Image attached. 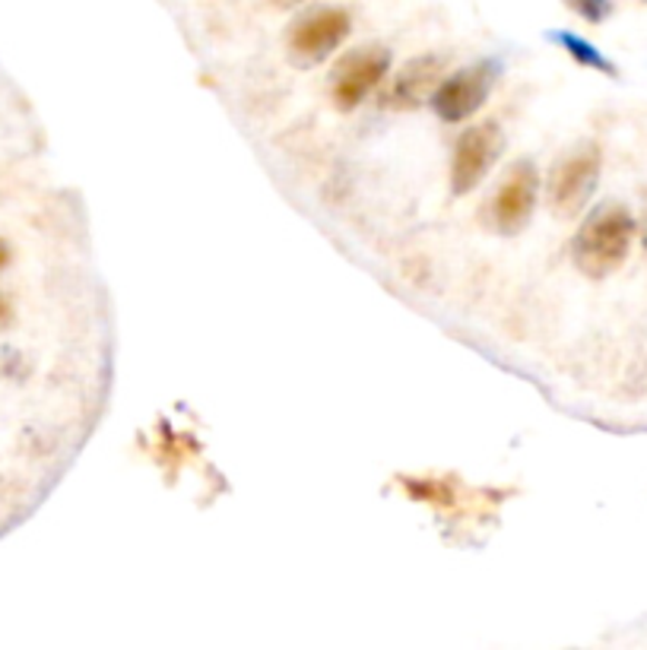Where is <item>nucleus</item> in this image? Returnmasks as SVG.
I'll return each instance as SVG.
<instances>
[{"label": "nucleus", "mask_w": 647, "mask_h": 650, "mask_svg": "<svg viewBox=\"0 0 647 650\" xmlns=\"http://www.w3.org/2000/svg\"><path fill=\"white\" fill-rule=\"evenodd\" d=\"M635 242V216L623 204H606L575 238V264L590 279H604L626 264Z\"/></svg>", "instance_id": "nucleus-1"}, {"label": "nucleus", "mask_w": 647, "mask_h": 650, "mask_svg": "<svg viewBox=\"0 0 647 650\" xmlns=\"http://www.w3.org/2000/svg\"><path fill=\"white\" fill-rule=\"evenodd\" d=\"M600 181V149L587 144L578 152H571L562 166L556 168L549 185V204L559 216H578L590 200V194Z\"/></svg>", "instance_id": "nucleus-2"}, {"label": "nucleus", "mask_w": 647, "mask_h": 650, "mask_svg": "<svg viewBox=\"0 0 647 650\" xmlns=\"http://www.w3.org/2000/svg\"><path fill=\"white\" fill-rule=\"evenodd\" d=\"M391 67V55L378 45H365L355 48L350 58H343L336 67L334 77V102L340 111H353L359 108L372 92L375 86L388 77Z\"/></svg>", "instance_id": "nucleus-3"}, {"label": "nucleus", "mask_w": 647, "mask_h": 650, "mask_svg": "<svg viewBox=\"0 0 647 650\" xmlns=\"http://www.w3.org/2000/svg\"><path fill=\"white\" fill-rule=\"evenodd\" d=\"M537 197H540V175L530 162H521L508 171V178L501 181V188L492 197V207H489V219H492V229L501 235H518V232L530 223L533 207H537Z\"/></svg>", "instance_id": "nucleus-4"}, {"label": "nucleus", "mask_w": 647, "mask_h": 650, "mask_svg": "<svg viewBox=\"0 0 647 650\" xmlns=\"http://www.w3.org/2000/svg\"><path fill=\"white\" fill-rule=\"evenodd\" d=\"M501 152V130L492 121L463 130L454 147V162H451V190L454 194H470L489 175V168Z\"/></svg>", "instance_id": "nucleus-5"}, {"label": "nucleus", "mask_w": 647, "mask_h": 650, "mask_svg": "<svg viewBox=\"0 0 647 650\" xmlns=\"http://www.w3.org/2000/svg\"><path fill=\"white\" fill-rule=\"evenodd\" d=\"M350 13L340 7H327V10H314L305 20H298L290 32V51L293 58L305 63L324 61L340 42L350 36Z\"/></svg>", "instance_id": "nucleus-6"}, {"label": "nucleus", "mask_w": 647, "mask_h": 650, "mask_svg": "<svg viewBox=\"0 0 647 650\" xmlns=\"http://www.w3.org/2000/svg\"><path fill=\"white\" fill-rule=\"evenodd\" d=\"M489 86H492V70L480 67H467L454 73L451 80H444L432 96V106L439 111L441 121H463L473 111H480L482 102L489 99Z\"/></svg>", "instance_id": "nucleus-7"}, {"label": "nucleus", "mask_w": 647, "mask_h": 650, "mask_svg": "<svg viewBox=\"0 0 647 650\" xmlns=\"http://www.w3.org/2000/svg\"><path fill=\"white\" fill-rule=\"evenodd\" d=\"M439 77H441V61L439 58H416L410 61L400 77L391 83V89L384 92V106L398 108V111H410V108H419L425 102L429 92L439 89Z\"/></svg>", "instance_id": "nucleus-8"}, {"label": "nucleus", "mask_w": 647, "mask_h": 650, "mask_svg": "<svg viewBox=\"0 0 647 650\" xmlns=\"http://www.w3.org/2000/svg\"><path fill=\"white\" fill-rule=\"evenodd\" d=\"M559 39H562V45L568 48V51H571V58H575L578 63L594 67V70H604V73H616V70H612V63L606 61L604 55H597V51H594V48L585 42V39H575V36H568V32H562Z\"/></svg>", "instance_id": "nucleus-9"}, {"label": "nucleus", "mask_w": 647, "mask_h": 650, "mask_svg": "<svg viewBox=\"0 0 647 650\" xmlns=\"http://www.w3.org/2000/svg\"><path fill=\"white\" fill-rule=\"evenodd\" d=\"M571 7L590 22L606 20V13H609V3L606 0H571Z\"/></svg>", "instance_id": "nucleus-10"}, {"label": "nucleus", "mask_w": 647, "mask_h": 650, "mask_svg": "<svg viewBox=\"0 0 647 650\" xmlns=\"http://www.w3.org/2000/svg\"><path fill=\"white\" fill-rule=\"evenodd\" d=\"M10 321H13V302L0 293V331H3V327H10Z\"/></svg>", "instance_id": "nucleus-11"}, {"label": "nucleus", "mask_w": 647, "mask_h": 650, "mask_svg": "<svg viewBox=\"0 0 647 650\" xmlns=\"http://www.w3.org/2000/svg\"><path fill=\"white\" fill-rule=\"evenodd\" d=\"M10 257H13V254H10V245H7V242L0 238V270H3L7 264H10Z\"/></svg>", "instance_id": "nucleus-12"}, {"label": "nucleus", "mask_w": 647, "mask_h": 650, "mask_svg": "<svg viewBox=\"0 0 647 650\" xmlns=\"http://www.w3.org/2000/svg\"><path fill=\"white\" fill-rule=\"evenodd\" d=\"M276 7H283V10H290V7H298V3H305V0H273Z\"/></svg>", "instance_id": "nucleus-13"}]
</instances>
